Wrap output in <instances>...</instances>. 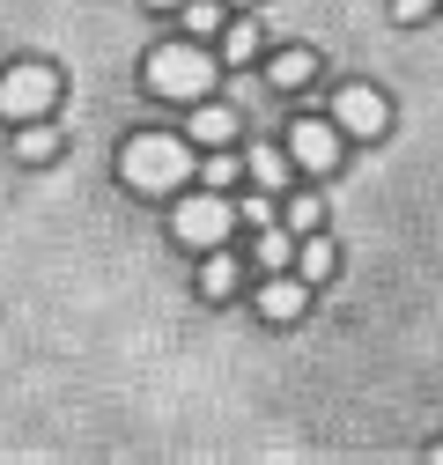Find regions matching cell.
Segmentation results:
<instances>
[{"instance_id": "6da1fadb", "label": "cell", "mask_w": 443, "mask_h": 465, "mask_svg": "<svg viewBox=\"0 0 443 465\" xmlns=\"http://www.w3.org/2000/svg\"><path fill=\"white\" fill-rule=\"evenodd\" d=\"M119 178L133 193H162V200H171L192 178V134H133L126 155H119Z\"/></svg>"}, {"instance_id": "7a4b0ae2", "label": "cell", "mask_w": 443, "mask_h": 465, "mask_svg": "<svg viewBox=\"0 0 443 465\" xmlns=\"http://www.w3.org/2000/svg\"><path fill=\"white\" fill-rule=\"evenodd\" d=\"M141 74H148V89H155L162 104H207V89H214L222 60H214L200 37H185V45H155Z\"/></svg>"}, {"instance_id": "3957f363", "label": "cell", "mask_w": 443, "mask_h": 465, "mask_svg": "<svg viewBox=\"0 0 443 465\" xmlns=\"http://www.w3.org/2000/svg\"><path fill=\"white\" fill-rule=\"evenodd\" d=\"M52 104H60V67H44V60H15L8 74H0V119L30 126V119H44Z\"/></svg>"}, {"instance_id": "277c9868", "label": "cell", "mask_w": 443, "mask_h": 465, "mask_svg": "<svg viewBox=\"0 0 443 465\" xmlns=\"http://www.w3.org/2000/svg\"><path fill=\"white\" fill-rule=\"evenodd\" d=\"M230 229H237V207L222 200V185H207V193H192V200H178V207H171V237H178V244H192V252L230 244Z\"/></svg>"}, {"instance_id": "5b68a950", "label": "cell", "mask_w": 443, "mask_h": 465, "mask_svg": "<svg viewBox=\"0 0 443 465\" xmlns=\"http://www.w3.org/2000/svg\"><path fill=\"white\" fill-rule=\"evenodd\" d=\"M289 163L310 170V178L340 170V126H332V119H296L289 126Z\"/></svg>"}, {"instance_id": "8992f818", "label": "cell", "mask_w": 443, "mask_h": 465, "mask_svg": "<svg viewBox=\"0 0 443 465\" xmlns=\"http://www.w3.org/2000/svg\"><path fill=\"white\" fill-rule=\"evenodd\" d=\"M384 119H392V111H384V96H377L369 82H348L340 96H332V126H340L348 141H377Z\"/></svg>"}, {"instance_id": "52a82bcc", "label": "cell", "mask_w": 443, "mask_h": 465, "mask_svg": "<svg viewBox=\"0 0 443 465\" xmlns=\"http://www.w3.org/2000/svg\"><path fill=\"white\" fill-rule=\"evenodd\" d=\"M303 288H310L303 273H296V281L273 273V281L259 288V318H266V325H296V318H303Z\"/></svg>"}, {"instance_id": "ba28073f", "label": "cell", "mask_w": 443, "mask_h": 465, "mask_svg": "<svg viewBox=\"0 0 443 465\" xmlns=\"http://www.w3.org/2000/svg\"><path fill=\"white\" fill-rule=\"evenodd\" d=\"M200 148H230L237 141V111L230 104H192V126H185Z\"/></svg>"}, {"instance_id": "9c48e42d", "label": "cell", "mask_w": 443, "mask_h": 465, "mask_svg": "<svg viewBox=\"0 0 443 465\" xmlns=\"http://www.w3.org/2000/svg\"><path fill=\"white\" fill-rule=\"evenodd\" d=\"M266 74H273V89H303V82L318 74V52H310V45H281Z\"/></svg>"}, {"instance_id": "30bf717a", "label": "cell", "mask_w": 443, "mask_h": 465, "mask_svg": "<svg viewBox=\"0 0 443 465\" xmlns=\"http://www.w3.org/2000/svg\"><path fill=\"white\" fill-rule=\"evenodd\" d=\"M244 170H251V185H259V193H281V185H289V148H251Z\"/></svg>"}, {"instance_id": "8fae6325", "label": "cell", "mask_w": 443, "mask_h": 465, "mask_svg": "<svg viewBox=\"0 0 443 465\" xmlns=\"http://www.w3.org/2000/svg\"><path fill=\"white\" fill-rule=\"evenodd\" d=\"M332 266H340V252H332V244L318 237V229H310V237L296 244V273H303V281L318 288V281H332Z\"/></svg>"}, {"instance_id": "7c38bea8", "label": "cell", "mask_w": 443, "mask_h": 465, "mask_svg": "<svg viewBox=\"0 0 443 465\" xmlns=\"http://www.w3.org/2000/svg\"><path fill=\"white\" fill-rule=\"evenodd\" d=\"M251 259H259L266 273H289V259H296V244H289V229H281V222H266V229H259V244H251Z\"/></svg>"}, {"instance_id": "4fadbf2b", "label": "cell", "mask_w": 443, "mask_h": 465, "mask_svg": "<svg viewBox=\"0 0 443 465\" xmlns=\"http://www.w3.org/2000/svg\"><path fill=\"white\" fill-rule=\"evenodd\" d=\"M237 281H244V273H237V259L222 252V259H207V273H200V296H214V303H222V296H237Z\"/></svg>"}, {"instance_id": "5bb4252c", "label": "cell", "mask_w": 443, "mask_h": 465, "mask_svg": "<svg viewBox=\"0 0 443 465\" xmlns=\"http://www.w3.org/2000/svg\"><path fill=\"white\" fill-rule=\"evenodd\" d=\"M15 155H23V163H52V155H60V134L30 119V126H23V141H15Z\"/></svg>"}, {"instance_id": "9a60e30c", "label": "cell", "mask_w": 443, "mask_h": 465, "mask_svg": "<svg viewBox=\"0 0 443 465\" xmlns=\"http://www.w3.org/2000/svg\"><path fill=\"white\" fill-rule=\"evenodd\" d=\"M251 52H259V30L251 23H222V60L237 67V60H251Z\"/></svg>"}, {"instance_id": "2e32d148", "label": "cell", "mask_w": 443, "mask_h": 465, "mask_svg": "<svg viewBox=\"0 0 443 465\" xmlns=\"http://www.w3.org/2000/svg\"><path fill=\"white\" fill-rule=\"evenodd\" d=\"M178 23H185V37H214L222 30V8H214V0H185Z\"/></svg>"}, {"instance_id": "e0dca14e", "label": "cell", "mask_w": 443, "mask_h": 465, "mask_svg": "<svg viewBox=\"0 0 443 465\" xmlns=\"http://www.w3.org/2000/svg\"><path fill=\"white\" fill-rule=\"evenodd\" d=\"M318 222H325V207H318L310 193H296V200H289V229H303V237H310Z\"/></svg>"}, {"instance_id": "ac0fdd59", "label": "cell", "mask_w": 443, "mask_h": 465, "mask_svg": "<svg viewBox=\"0 0 443 465\" xmlns=\"http://www.w3.org/2000/svg\"><path fill=\"white\" fill-rule=\"evenodd\" d=\"M230 178H237V163H230V155L214 148V155H207V185H230Z\"/></svg>"}, {"instance_id": "d6986e66", "label": "cell", "mask_w": 443, "mask_h": 465, "mask_svg": "<svg viewBox=\"0 0 443 465\" xmlns=\"http://www.w3.org/2000/svg\"><path fill=\"white\" fill-rule=\"evenodd\" d=\"M428 8H436V0H392V15H399V23H421Z\"/></svg>"}, {"instance_id": "ffe728a7", "label": "cell", "mask_w": 443, "mask_h": 465, "mask_svg": "<svg viewBox=\"0 0 443 465\" xmlns=\"http://www.w3.org/2000/svg\"><path fill=\"white\" fill-rule=\"evenodd\" d=\"M155 8H185V0H155Z\"/></svg>"}, {"instance_id": "44dd1931", "label": "cell", "mask_w": 443, "mask_h": 465, "mask_svg": "<svg viewBox=\"0 0 443 465\" xmlns=\"http://www.w3.org/2000/svg\"><path fill=\"white\" fill-rule=\"evenodd\" d=\"M436 458H443V450H436Z\"/></svg>"}]
</instances>
